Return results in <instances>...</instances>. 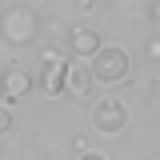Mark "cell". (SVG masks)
Segmentation results:
<instances>
[{
	"instance_id": "6da1fadb",
	"label": "cell",
	"mask_w": 160,
	"mask_h": 160,
	"mask_svg": "<svg viewBox=\"0 0 160 160\" xmlns=\"http://www.w3.org/2000/svg\"><path fill=\"white\" fill-rule=\"evenodd\" d=\"M88 72H92V80H100V84H124V80L132 76V60H128L124 48L100 44L96 56L88 60Z\"/></svg>"
},
{
	"instance_id": "7a4b0ae2",
	"label": "cell",
	"mask_w": 160,
	"mask_h": 160,
	"mask_svg": "<svg viewBox=\"0 0 160 160\" xmlns=\"http://www.w3.org/2000/svg\"><path fill=\"white\" fill-rule=\"evenodd\" d=\"M36 28H40V20L32 12V4H12V8L0 12V36L8 44H32Z\"/></svg>"
},
{
	"instance_id": "3957f363",
	"label": "cell",
	"mask_w": 160,
	"mask_h": 160,
	"mask_svg": "<svg viewBox=\"0 0 160 160\" xmlns=\"http://www.w3.org/2000/svg\"><path fill=\"white\" fill-rule=\"evenodd\" d=\"M92 128H96V132H104V136L124 132V128H128V108H124V100H116V96H100L96 104H92Z\"/></svg>"
},
{
	"instance_id": "277c9868",
	"label": "cell",
	"mask_w": 160,
	"mask_h": 160,
	"mask_svg": "<svg viewBox=\"0 0 160 160\" xmlns=\"http://www.w3.org/2000/svg\"><path fill=\"white\" fill-rule=\"evenodd\" d=\"M28 88H32V76H28L20 64H8V68L0 72V100H4V104L28 96Z\"/></svg>"
},
{
	"instance_id": "5b68a950",
	"label": "cell",
	"mask_w": 160,
	"mask_h": 160,
	"mask_svg": "<svg viewBox=\"0 0 160 160\" xmlns=\"http://www.w3.org/2000/svg\"><path fill=\"white\" fill-rule=\"evenodd\" d=\"M92 72H88V64L84 60H72L68 68H64V96H72V100H84L88 92H92Z\"/></svg>"
},
{
	"instance_id": "8992f818",
	"label": "cell",
	"mask_w": 160,
	"mask_h": 160,
	"mask_svg": "<svg viewBox=\"0 0 160 160\" xmlns=\"http://www.w3.org/2000/svg\"><path fill=\"white\" fill-rule=\"evenodd\" d=\"M96 48H100V32H96V28L80 24V28L68 32V52H72V60H92Z\"/></svg>"
},
{
	"instance_id": "52a82bcc",
	"label": "cell",
	"mask_w": 160,
	"mask_h": 160,
	"mask_svg": "<svg viewBox=\"0 0 160 160\" xmlns=\"http://www.w3.org/2000/svg\"><path fill=\"white\" fill-rule=\"evenodd\" d=\"M64 68H68V64L48 48V52H44V72H40V88H44L48 96H64Z\"/></svg>"
},
{
	"instance_id": "ba28073f",
	"label": "cell",
	"mask_w": 160,
	"mask_h": 160,
	"mask_svg": "<svg viewBox=\"0 0 160 160\" xmlns=\"http://www.w3.org/2000/svg\"><path fill=\"white\" fill-rule=\"evenodd\" d=\"M12 132V112H8V104H0V140Z\"/></svg>"
},
{
	"instance_id": "9c48e42d",
	"label": "cell",
	"mask_w": 160,
	"mask_h": 160,
	"mask_svg": "<svg viewBox=\"0 0 160 160\" xmlns=\"http://www.w3.org/2000/svg\"><path fill=\"white\" fill-rule=\"evenodd\" d=\"M148 16H152V20L160 24V0H152V4H148Z\"/></svg>"
},
{
	"instance_id": "30bf717a",
	"label": "cell",
	"mask_w": 160,
	"mask_h": 160,
	"mask_svg": "<svg viewBox=\"0 0 160 160\" xmlns=\"http://www.w3.org/2000/svg\"><path fill=\"white\" fill-rule=\"evenodd\" d=\"M80 160H108V156H100V152H80Z\"/></svg>"
},
{
	"instance_id": "8fae6325",
	"label": "cell",
	"mask_w": 160,
	"mask_h": 160,
	"mask_svg": "<svg viewBox=\"0 0 160 160\" xmlns=\"http://www.w3.org/2000/svg\"><path fill=\"white\" fill-rule=\"evenodd\" d=\"M148 52H152V56H160V40H152V44H148Z\"/></svg>"
}]
</instances>
